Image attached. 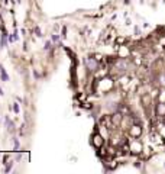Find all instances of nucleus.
I'll use <instances>...</instances> for the list:
<instances>
[{
    "label": "nucleus",
    "instance_id": "obj_1",
    "mask_svg": "<svg viewBox=\"0 0 165 174\" xmlns=\"http://www.w3.org/2000/svg\"><path fill=\"white\" fill-rule=\"evenodd\" d=\"M84 64L87 67V70H90V71H97L99 70V61L96 58H91V57L84 58Z\"/></svg>",
    "mask_w": 165,
    "mask_h": 174
},
{
    "label": "nucleus",
    "instance_id": "obj_2",
    "mask_svg": "<svg viewBox=\"0 0 165 174\" xmlns=\"http://www.w3.org/2000/svg\"><path fill=\"white\" fill-rule=\"evenodd\" d=\"M91 142H93V145H94L96 148H100V147L103 145V138L100 136L99 133H96V135L93 136V141H91Z\"/></svg>",
    "mask_w": 165,
    "mask_h": 174
},
{
    "label": "nucleus",
    "instance_id": "obj_3",
    "mask_svg": "<svg viewBox=\"0 0 165 174\" xmlns=\"http://www.w3.org/2000/svg\"><path fill=\"white\" fill-rule=\"evenodd\" d=\"M116 68H117L119 71H126V68H128L126 60H119V61L116 63Z\"/></svg>",
    "mask_w": 165,
    "mask_h": 174
},
{
    "label": "nucleus",
    "instance_id": "obj_4",
    "mask_svg": "<svg viewBox=\"0 0 165 174\" xmlns=\"http://www.w3.org/2000/svg\"><path fill=\"white\" fill-rule=\"evenodd\" d=\"M4 122H6V128H7V130H9V132H15V123H13L7 116L4 118Z\"/></svg>",
    "mask_w": 165,
    "mask_h": 174
},
{
    "label": "nucleus",
    "instance_id": "obj_5",
    "mask_svg": "<svg viewBox=\"0 0 165 174\" xmlns=\"http://www.w3.org/2000/svg\"><path fill=\"white\" fill-rule=\"evenodd\" d=\"M0 78H1L3 81H9V76L6 74V71H4L3 65H0Z\"/></svg>",
    "mask_w": 165,
    "mask_h": 174
},
{
    "label": "nucleus",
    "instance_id": "obj_6",
    "mask_svg": "<svg viewBox=\"0 0 165 174\" xmlns=\"http://www.w3.org/2000/svg\"><path fill=\"white\" fill-rule=\"evenodd\" d=\"M6 38H7V33H3V35H1V41H0V46H1V48H4V46L7 45Z\"/></svg>",
    "mask_w": 165,
    "mask_h": 174
},
{
    "label": "nucleus",
    "instance_id": "obj_7",
    "mask_svg": "<svg viewBox=\"0 0 165 174\" xmlns=\"http://www.w3.org/2000/svg\"><path fill=\"white\" fill-rule=\"evenodd\" d=\"M13 144H15L13 150H15V151H18V150H19V139H18V138H13Z\"/></svg>",
    "mask_w": 165,
    "mask_h": 174
},
{
    "label": "nucleus",
    "instance_id": "obj_8",
    "mask_svg": "<svg viewBox=\"0 0 165 174\" xmlns=\"http://www.w3.org/2000/svg\"><path fill=\"white\" fill-rule=\"evenodd\" d=\"M44 49L45 51H49V49H51V41H46V42H45Z\"/></svg>",
    "mask_w": 165,
    "mask_h": 174
},
{
    "label": "nucleus",
    "instance_id": "obj_9",
    "mask_svg": "<svg viewBox=\"0 0 165 174\" xmlns=\"http://www.w3.org/2000/svg\"><path fill=\"white\" fill-rule=\"evenodd\" d=\"M33 31H35V33H36V36H42V32H41V29H39L38 26H35Z\"/></svg>",
    "mask_w": 165,
    "mask_h": 174
},
{
    "label": "nucleus",
    "instance_id": "obj_10",
    "mask_svg": "<svg viewBox=\"0 0 165 174\" xmlns=\"http://www.w3.org/2000/svg\"><path fill=\"white\" fill-rule=\"evenodd\" d=\"M13 110H15V112H16V113H19V112H21V109H19V105H18V103H15V105H13Z\"/></svg>",
    "mask_w": 165,
    "mask_h": 174
},
{
    "label": "nucleus",
    "instance_id": "obj_11",
    "mask_svg": "<svg viewBox=\"0 0 165 174\" xmlns=\"http://www.w3.org/2000/svg\"><path fill=\"white\" fill-rule=\"evenodd\" d=\"M52 41H54V42H58V41H59V35H58V33L52 35Z\"/></svg>",
    "mask_w": 165,
    "mask_h": 174
},
{
    "label": "nucleus",
    "instance_id": "obj_12",
    "mask_svg": "<svg viewBox=\"0 0 165 174\" xmlns=\"http://www.w3.org/2000/svg\"><path fill=\"white\" fill-rule=\"evenodd\" d=\"M135 33H136V35H141V29H139L138 26H135Z\"/></svg>",
    "mask_w": 165,
    "mask_h": 174
},
{
    "label": "nucleus",
    "instance_id": "obj_13",
    "mask_svg": "<svg viewBox=\"0 0 165 174\" xmlns=\"http://www.w3.org/2000/svg\"><path fill=\"white\" fill-rule=\"evenodd\" d=\"M161 81H162V84L165 86V71H164V74H162V77H161Z\"/></svg>",
    "mask_w": 165,
    "mask_h": 174
},
{
    "label": "nucleus",
    "instance_id": "obj_14",
    "mask_svg": "<svg viewBox=\"0 0 165 174\" xmlns=\"http://www.w3.org/2000/svg\"><path fill=\"white\" fill-rule=\"evenodd\" d=\"M65 33H67V29H65V28H64V29H62V38H65V36H67Z\"/></svg>",
    "mask_w": 165,
    "mask_h": 174
},
{
    "label": "nucleus",
    "instance_id": "obj_15",
    "mask_svg": "<svg viewBox=\"0 0 165 174\" xmlns=\"http://www.w3.org/2000/svg\"><path fill=\"white\" fill-rule=\"evenodd\" d=\"M0 96H3V90H1V87H0Z\"/></svg>",
    "mask_w": 165,
    "mask_h": 174
},
{
    "label": "nucleus",
    "instance_id": "obj_16",
    "mask_svg": "<svg viewBox=\"0 0 165 174\" xmlns=\"http://www.w3.org/2000/svg\"><path fill=\"white\" fill-rule=\"evenodd\" d=\"M164 125H165V115H164Z\"/></svg>",
    "mask_w": 165,
    "mask_h": 174
},
{
    "label": "nucleus",
    "instance_id": "obj_17",
    "mask_svg": "<svg viewBox=\"0 0 165 174\" xmlns=\"http://www.w3.org/2000/svg\"><path fill=\"white\" fill-rule=\"evenodd\" d=\"M164 168H165V163H164Z\"/></svg>",
    "mask_w": 165,
    "mask_h": 174
}]
</instances>
